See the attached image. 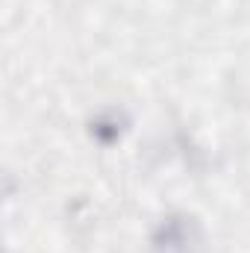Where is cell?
Instances as JSON below:
<instances>
[{"label":"cell","mask_w":250,"mask_h":253,"mask_svg":"<svg viewBox=\"0 0 250 253\" xmlns=\"http://www.w3.org/2000/svg\"><path fill=\"white\" fill-rule=\"evenodd\" d=\"M156 253H188V233H186V224L171 218L159 236H156Z\"/></svg>","instance_id":"cell-1"}]
</instances>
